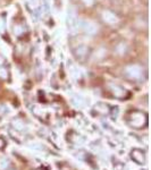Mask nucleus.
I'll list each match as a JSON object with an SVG mask.
<instances>
[]
</instances>
